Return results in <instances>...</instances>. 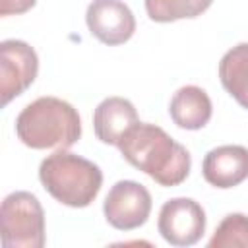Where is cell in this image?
I'll return each instance as SVG.
<instances>
[{"instance_id":"1","label":"cell","mask_w":248,"mask_h":248,"mask_svg":"<svg viewBox=\"0 0 248 248\" xmlns=\"http://www.w3.org/2000/svg\"><path fill=\"white\" fill-rule=\"evenodd\" d=\"M122 157L161 186H178L186 180L192 161L184 145L163 128L147 122L132 126L116 145Z\"/></svg>"},{"instance_id":"2","label":"cell","mask_w":248,"mask_h":248,"mask_svg":"<svg viewBox=\"0 0 248 248\" xmlns=\"http://www.w3.org/2000/svg\"><path fill=\"white\" fill-rule=\"evenodd\" d=\"M16 134L31 149H68L81 136V120L68 101L39 97L17 114Z\"/></svg>"},{"instance_id":"3","label":"cell","mask_w":248,"mask_h":248,"mask_svg":"<svg viewBox=\"0 0 248 248\" xmlns=\"http://www.w3.org/2000/svg\"><path fill=\"white\" fill-rule=\"evenodd\" d=\"M39 178L45 190L68 207H87L103 186L101 169L76 153L58 149L43 159Z\"/></svg>"},{"instance_id":"4","label":"cell","mask_w":248,"mask_h":248,"mask_svg":"<svg viewBox=\"0 0 248 248\" xmlns=\"http://www.w3.org/2000/svg\"><path fill=\"white\" fill-rule=\"evenodd\" d=\"M2 244L6 248H43L45 246V211L31 192H12L4 198L0 209Z\"/></svg>"},{"instance_id":"5","label":"cell","mask_w":248,"mask_h":248,"mask_svg":"<svg viewBox=\"0 0 248 248\" xmlns=\"http://www.w3.org/2000/svg\"><path fill=\"white\" fill-rule=\"evenodd\" d=\"M105 219L118 231H132L141 227L151 213V194L134 180L116 182L103 203Z\"/></svg>"},{"instance_id":"6","label":"cell","mask_w":248,"mask_h":248,"mask_svg":"<svg viewBox=\"0 0 248 248\" xmlns=\"http://www.w3.org/2000/svg\"><path fill=\"white\" fill-rule=\"evenodd\" d=\"M157 229L169 244L192 246L205 232V211L192 198H172L163 203Z\"/></svg>"},{"instance_id":"7","label":"cell","mask_w":248,"mask_h":248,"mask_svg":"<svg viewBox=\"0 0 248 248\" xmlns=\"http://www.w3.org/2000/svg\"><path fill=\"white\" fill-rule=\"evenodd\" d=\"M37 52L23 41L8 39L0 45V95L2 105L21 95L37 78Z\"/></svg>"},{"instance_id":"8","label":"cell","mask_w":248,"mask_h":248,"mask_svg":"<svg viewBox=\"0 0 248 248\" xmlns=\"http://www.w3.org/2000/svg\"><path fill=\"white\" fill-rule=\"evenodd\" d=\"M85 21L91 35L108 46L126 43L136 31V17L122 0H93Z\"/></svg>"},{"instance_id":"9","label":"cell","mask_w":248,"mask_h":248,"mask_svg":"<svg viewBox=\"0 0 248 248\" xmlns=\"http://www.w3.org/2000/svg\"><path fill=\"white\" fill-rule=\"evenodd\" d=\"M202 172L207 184L227 190L248 178V149L242 145H219L203 157Z\"/></svg>"},{"instance_id":"10","label":"cell","mask_w":248,"mask_h":248,"mask_svg":"<svg viewBox=\"0 0 248 248\" xmlns=\"http://www.w3.org/2000/svg\"><path fill=\"white\" fill-rule=\"evenodd\" d=\"M138 122L136 107L124 97H107L97 105L93 112L95 136L108 145H118L122 136Z\"/></svg>"},{"instance_id":"11","label":"cell","mask_w":248,"mask_h":248,"mask_svg":"<svg viewBox=\"0 0 248 248\" xmlns=\"http://www.w3.org/2000/svg\"><path fill=\"white\" fill-rule=\"evenodd\" d=\"M169 112L172 122L184 130H200L203 128L213 112L209 95L198 85L180 87L169 105Z\"/></svg>"},{"instance_id":"12","label":"cell","mask_w":248,"mask_h":248,"mask_svg":"<svg viewBox=\"0 0 248 248\" xmlns=\"http://www.w3.org/2000/svg\"><path fill=\"white\" fill-rule=\"evenodd\" d=\"M219 79L225 91L240 107L248 108V43H240L223 54Z\"/></svg>"},{"instance_id":"13","label":"cell","mask_w":248,"mask_h":248,"mask_svg":"<svg viewBox=\"0 0 248 248\" xmlns=\"http://www.w3.org/2000/svg\"><path fill=\"white\" fill-rule=\"evenodd\" d=\"M213 0H145V12L153 21L169 23L202 16Z\"/></svg>"},{"instance_id":"14","label":"cell","mask_w":248,"mask_h":248,"mask_svg":"<svg viewBox=\"0 0 248 248\" xmlns=\"http://www.w3.org/2000/svg\"><path fill=\"white\" fill-rule=\"evenodd\" d=\"M242 246L248 248V215L244 213H231L227 215L219 227L215 229L209 248H234Z\"/></svg>"},{"instance_id":"15","label":"cell","mask_w":248,"mask_h":248,"mask_svg":"<svg viewBox=\"0 0 248 248\" xmlns=\"http://www.w3.org/2000/svg\"><path fill=\"white\" fill-rule=\"evenodd\" d=\"M37 0H0V16H17L25 14L35 6Z\"/></svg>"}]
</instances>
